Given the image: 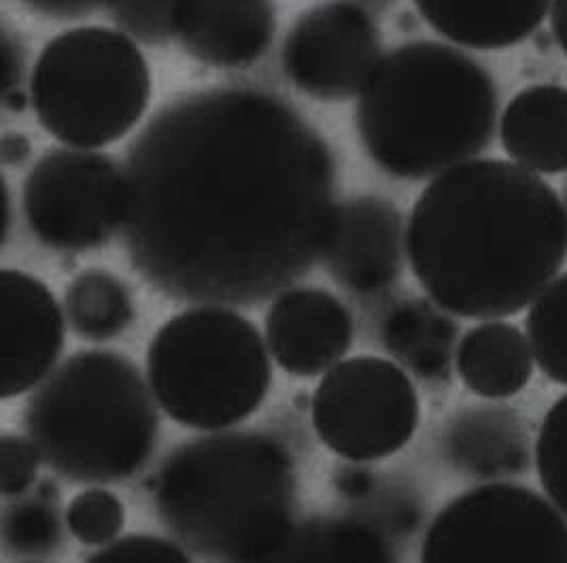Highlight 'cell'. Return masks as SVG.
Returning <instances> with one entry per match:
<instances>
[{"label":"cell","instance_id":"obj_36","mask_svg":"<svg viewBox=\"0 0 567 563\" xmlns=\"http://www.w3.org/2000/svg\"><path fill=\"white\" fill-rule=\"evenodd\" d=\"M564 205H566V213H567V183L564 185Z\"/></svg>","mask_w":567,"mask_h":563},{"label":"cell","instance_id":"obj_14","mask_svg":"<svg viewBox=\"0 0 567 563\" xmlns=\"http://www.w3.org/2000/svg\"><path fill=\"white\" fill-rule=\"evenodd\" d=\"M264 338L272 361L296 379H315L347 358L355 321L347 305L321 287H287L266 310Z\"/></svg>","mask_w":567,"mask_h":563},{"label":"cell","instance_id":"obj_7","mask_svg":"<svg viewBox=\"0 0 567 563\" xmlns=\"http://www.w3.org/2000/svg\"><path fill=\"white\" fill-rule=\"evenodd\" d=\"M39 126L66 147L101 150L136 129L152 103V71L122 30L71 28L39 53L30 75Z\"/></svg>","mask_w":567,"mask_h":563},{"label":"cell","instance_id":"obj_18","mask_svg":"<svg viewBox=\"0 0 567 563\" xmlns=\"http://www.w3.org/2000/svg\"><path fill=\"white\" fill-rule=\"evenodd\" d=\"M449 310L427 298H400L379 321V338L389 356L427 385L451 381L460 328Z\"/></svg>","mask_w":567,"mask_h":563},{"label":"cell","instance_id":"obj_35","mask_svg":"<svg viewBox=\"0 0 567 563\" xmlns=\"http://www.w3.org/2000/svg\"><path fill=\"white\" fill-rule=\"evenodd\" d=\"M360 4H368V7H388L391 0H355Z\"/></svg>","mask_w":567,"mask_h":563},{"label":"cell","instance_id":"obj_17","mask_svg":"<svg viewBox=\"0 0 567 563\" xmlns=\"http://www.w3.org/2000/svg\"><path fill=\"white\" fill-rule=\"evenodd\" d=\"M553 0H414L425 24L474 52L515 48L540 30Z\"/></svg>","mask_w":567,"mask_h":563},{"label":"cell","instance_id":"obj_4","mask_svg":"<svg viewBox=\"0 0 567 563\" xmlns=\"http://www.w3.org/2000/svg\"><path fill=\"white\" fill-rule=\"evenodd\" d=\"M497 115L483 62L453 43L411 41L381 58L358 96L355 130L385 175L425 181L485 154Z\"/></svg>","mask_w":567,"mask_h":563},{"label":"cell","instance_id":"obj_23","mask_svg":"<svg viewBox=\"0 0 567 563\" xmlns=\"http://www.w3.org/2000/svg\"><path fill=\"white\" fill-rule=\"evenodd\" d=\"M69 328L87 342H109L128 332L136 305L128 283L106 268H85L64 289Z\"/></svg>","mask_w":567,"mask_h":563},{"label":"cell","instance_id":"obj_32","mask_svg":"<svg viewBox=\"0 0 567 563\" xmlns=\"http://www.w3.org/2000/svg\"><path fill=\"white\" fill-rule=\"evenodd\" d=\"M37 16L50 20H79L101 9H109L111 0H20Z\"/></svg>","mask_w":567,"mask_h":563},{"label":"cell","instance_id":"obj_33","mask_svg":"<svg viewBox=\"0 0 567 563\" xmlns=\"http://www.w3.org/2000/svg\"><path fill=\"white\" fill-rule=\"evenodd\" d=\"M0 157L7 168H22L32 157V141L24 132H7L0 143Z\"/></svg>","mask_w":567,"mask_h":563},{"label":"cell","instance_id":"obj_5","mask_svg":"<svg viewBox=\"0 0 567 563\" xmlns=\"http://www.w3.org/2000/svg\"><path fill=\"white\" fill-rule=\"evenodd\" d=\"M159 410L132 359L90 349L60 361L28 393L24 428L53 474L78 485H115L154 458Z\"/></svg>","mask_w":567,"mask_h":563},{"label":"cell","instance_id":"obj_15","mask_svg":"<svg viewBox=\"0 0 567 563\" xmlns=\"http://www.w3.org/2000/svg\"><path fill=\"white\" fill-rule=\"evenodd\" d=\"M277 34L275 0H183L181 48L213 69H249Z\"/></svg>","mask_w":567,"mask_h":563},{"label":"cell","instance_id":"obj_30","mask_svg":"<svg viewBox=\"0 0 567 563\" xmlns=\"http://www.w3.org/2000/svg\"><path fill=\"white\" fill-rule=\"evenodd\" d=\"M2 62H4V106L13 113L24 111L30 104L27 85V50L20 37L4 28L2 32Z\"/></svg>","mask_w":567,"mask_h":563},{"label":"cell","instance_id":"obj_13","mask_svg":"<svg viewBox=\"0 0 567 563\" xmlns=\"http://www.w3.org/2000/svg\"><path fill=\"white\" fill-rule=\"evenodd\" d=\"M66 315L52 289L24 270H0V396L11 400L43 383L60 364Z\"/></svg>","mask_w":567,"mask_h":563},{"label":"cell","instance_id":"obj_10","mask_svg":"<svg viewBox=\"0 0 567 563\" xmlns=\"http://www.w3.org/2000/svg\"><path fill=\"white\" fill-rule=\"evenodd\" d=\"M22 211L48 249L81 254L109 245L126 222V171L96 150L53 147L28 171Z\"/></svg>","mask_w":567,"mask_h":563},{"label":"cell","instance_id":"obj_24","mask_svg":"<svg viewBox=\"0 0 567 563\" xmlns=\"http://www.w3.org/2000/svg\"><path fill=\"white\" fill-rule=\"evenodd\" d=\"M525 334L542 375L567 387V273L529 305Z\"/></svg>","mask_w":567,"mask_h":563},{"label":"cell","instance_id":"obj_34","mask_svg":"<svg viewBox=\"0 0 567 563\" xmlns=\"http://www.w3.org/2000/svg\"><path fill=\"white\" fill-rule=\"evenodd\" d=\"M548 20L553 41L567 58V0H553Z\"/></svg>","mask_w":567,"mask_h":563},{"label":"cell","instance_id":"obj_11","mask_svg":"<svg viewBox=\"0 0 567 563\" xmlns=\"http://www.w3.org/2000/svg\"><path fill=\"white\" fill-rule=\"evenodd\" d=\"M383 34L355 0L310 7L289 28L281 50L287 81L321 103L358 99L383 58Z\"/></svg>","mask_w":567,"mask_h":563},{"label":"cell","instance_id":"obj_8","mask_svg":"<svg viewBox=\"0 0 567 563\" xmlns=\"http://www.w3.org/2000/svg\"><path fill=\"white\" fill-rule=\"evenodd\" d=\"M421 560L567 563V516L529 487L491 481L457 495L434 516Z\"/></svg>","mask_w":567,"mask_h":563},{"label":"cell","instance_id":"obj_19","mask_svg":"<svg viewBox=\"0 0 567 563\" xmlns=\"http://www.w3.org/2000/svg\"><path fill=\"white\" fill-rule=\"evenodd\" d=\"M499 143L540 177L567 173V88L534 83L520 90L499 117Z\"/></svg>","mask_w":567,"mask_h":563},{"label":"cell","instance_id":"obj_20","mask_svg":"<svg viewBox=\"0 0 567 563\" xmlns=\"http://www.w3.org/2000/svg\"><path fill=\"white\" fill-rule=\"evenodd\" d=\"M534 351L527 334L502 319H485L460 338L455 370L460 381L485 400L520 393L534 377Z\"/></svg>","mask_w":567,"mask_h":563},{"label":"cell","instance_id":"obj_21","mask_svg":"<svg viewBox=\"0 0 567 563\" xmlns=\"http://www.w3.org/2000/svg\"><path fill=\"white\" fill-rule=\"evenodd\" d=\"M388 534L355 516H312L296 521L272 562H393Z\"/></svg>","mask_w":567,"mask_h":563},{"label":"cell","instance_id":"obj_29","mask_svg":"<svg viewBox=\"0 0 567 563\" xmlns=\"http://www.w3.org/2000/svg\"><path fill=\"white\" fill-rule=\"evenodd\" d=\"M43 455L30 436L4 432L0 436V491L16 498L39 483Z\"/></svg>","mask_w":567,"mask_h":563},{"label":"cell","instance_id":"obj_1","mask_svg":"<svg viewBox=\"0 0 567 563\" xmlns=\"http://www.w3.org/2000/svg\"><path fill=\"white\" fill-rule=\"evenodd\" d=\"M124 171L130 264L171 300L254 307L321 262L334 154L272 92L221 85L164 104Z\"/></svg>","mask_w":567,"mask_h":563},{"label":"cell","instance_id":"obj_26","mask_svg":"<svg viewBox=\"0 0 567 563\" xmlns=\"http://www.w3.org/2000/svg\"><path fill=\"white\" fill-rule=\"evenodd\" d=\"M534 460L542 489L567 516V393L544 414Z\"/></svg>","mask_w":567,"mask_h":563},{"label":"cell","instance_id":"obj_25","mask_svg":"<svg viewBox=\"0 0 567 563\" xmlns=\"http://www.w3.org/2000/svg\"><path fill=\"white\" fill-rule=\"evenodd\" d=\"M69 534L83 546L101 549L122 536L126 525L124 502L103 485H92L69 502L64 509Z\"/></svg>","mask_w":567,"mask_h":563},{"label":"cell","instance_id":"obj_27","mask_svg":"<svg viewBox=\"0 0 567 563\" xmlns=\"http://www.w3.org/2000/svg\"><path fill=\"white\" fill-rule=\"evenodd\" d=\"M183 0H111L109 13L117 30L136 43L157 48L177 39Z\"/></svg>","mask_w":567,"mask_h":563},{"label":"cell","instance_id":"obj_6","mask_svg":"<svg viewBox=\"0 0 567 563\" xmlns=\"http://www.w3.org/2000/svg\"><path fill=\"white\" fill-rule=\"evenodd\" d=\"M147 381L181 428L219 432L245 423L272 385V356L254 321L224 305L185 308L147 347Z\"/></svg>","mask_w":567,"mask_h":563},{"label":"cell","instance_id":"obj_3","mask_svg":"<svg viewBox=\"0 0 567 563\" xmlns=\"http://www.w3.org/2000/svg\"><path fill=\"white\" fill-rule=\"evenodd\" d=\"M152 502L159 523L192 557L272 562L296 525V461L275 436L205 432L162 461Z\"/></svg>","mask_w":567,"mask_h":563},{"label":"cell","instance_id":"obj_28","mask_svg":"<svg viewBox=\"0 0 567 563\" xmlns=\"http://www.w3.org/2000/svg\"><path fill=\"white\" fill-rule=\"evenodd\" d=\"M92 563H181L192 562V553L175 538L154 534H128L94 549L87 555Z\"/></svg>","mask_w":567,"mask_h":563},{"label":"cell","instance_id":"obj_9","mask_svg":"<svg viewBox=\"0 0 567 563\" xmlns=\"http://www.w3.org/2000/svg\"><path fill=\"white\" fill-rule=\"evenodd\" d=\"M312 430L336 458L388 460L416 434L421 400L411 375L393 359L338 361L312 391Z\"/></svg>","mask_w":567,"mask_h":563},{"label":"cell","instance_id":"obj_22","mask_svg":"<svg viewBox=\"0 0 567 563\" xmlns=\"http://www.w3.org/2000/svg\"><path fill=\"white\" fill-rule=\"evenodd\" d=\"M2 500V555L20 562H45L55 557L64 544V532H69L58 487L45 481L22 495Z\"/></svg>","mask_w":567,"mask_h":563},{"label":"cell","instance_id":"obj_16","mask_svg":"<svg viewBox=\"0 0 567 563\" xmlns=\"http://www.w3.org/2000/svg\"><path fill=\"white\" fill-rule=\"evenodd\" d=\"M446 463L470 479L502 481L532 465V440L508 407H470L455 412L442 432Z\"/></svg>","mask_w":567,"mask_h":563},{"label":"cell","instance_id":"obj_12","mask_svg":"<svg viewBox=\"0 0 567 563\" xmlns=\"http://www.w3.org/2000/svg\"><path fill=\"white\" fill-rule=\"evenodd\" d=\"M406 259V222L398 206L381 196L336 205L321 254L336 285L360 298L383 296L400 279Z\"/></svg>","mask_w":567,"mask_h":563},{"label":"cell","instance_id":"obj_2","mask_svg":"<svg viewBox=\"0 0 567 563\" xmlns=\"http://www.w3.org/2000/svg\"><path fill=\"white\" fill-rule=\"evenodd\" d=\"M406 252L414 279L451 315L513 317L566 266V205L513 160L474 157L421 192Z\"/></svg>","mask_w":567,"mask_h":563},{"label":"cell","instance_id":"obj_31","mask_svg":"<svg viewBox=\"0 0 567 563\" xmlns=\"http://www.w3.org/2000/svg\"><path fill=\"white\" fill-rule=\"evenodd\" d=\"M332 483H334L336 493L342 500L358 506L368 502L381 487L379 474L365 468V461L344 460L342 465L336 468Z\"/></svg>","mask_w":567,"mask_h":563}]
</instances>
